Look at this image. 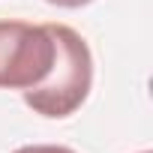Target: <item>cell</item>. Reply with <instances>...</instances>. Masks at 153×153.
<instances>
[{
	"label": "cell",
	"instance_id": "1",
	"mask_svg": "<svg viewBox=\"0 0 153 153\" xmlns=\"http://www.w3.org/2000/svg\"><path fill=\"white\" fill-rule=\"evenodd\" d=\"M57 39V57L48 78L33 90H24V105L42 117L60 120L75 114L93 87V54L78 30L69 24H51Z\"/></svg>",
	"mask_w": 153,
	"mask_h": 153
},
{
	"label": "cell",
	"instance_id": "2",
	"mask_svg": "<svg viewBox=\"0 0 153 153\" xmlns=\"http://www.w3.org/2000/svg\"><path fill=\"white\" fill-rule=\"evenodd\" d=\"M57 57L51 24L0 21V87L33 90L48 78Z\"/></svg>",
	"mask_w": 153,
	"mask_h": 153
},
{
	"label": "cell",
	"instance_id": "3",
	"mask_svg": "<svg viewBox=\"0 0 153 153\" xmlns=\"http://www.w3.org/2000/svg\"><path fill=\"white\" fill-rule=\"evenodd\" d=\"M15 153H75V150L63 144H27V147H18Z\"/></svg>",
	"mask_w": 153,
	"mask_h": 153
},
{
	"label": "cell",
	"instance_id": "4",
	"mask_svg": "<svg viewBox=\"0 0 153 153\" xmlns=\"http://www.w3.org/2000/svg\"><path fill=\"white\" fill-rule=\"evenodd\" d=\"M45 3H51V6H63V9H81V6L93 3V0H45Z\"/></svg>",
	"mask_w": 153,
	"mask_h": 153
},
{
	"label": "cell",
	"instance_id": "5",
	"mask_svg": "<svg viewBox=\"0 0 153 153\" xmlns=\"http://www.w3.org/2000/svg\"><path fill=\"white\" fill-rule=\"evenodd\" d=\"M141 153H150V150H141Z\"/></svg>",
	"mask_w": 153,
	"mask_h": 153
}]
</instances>
